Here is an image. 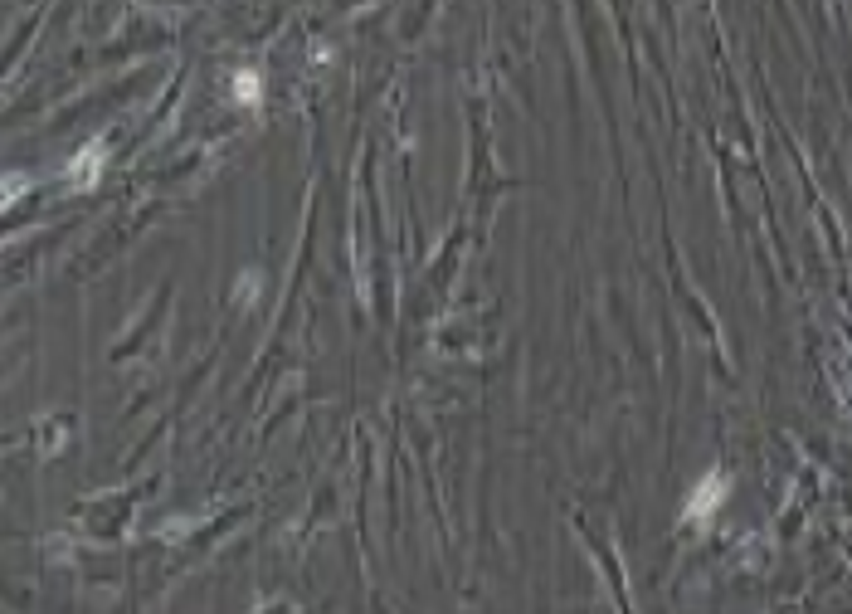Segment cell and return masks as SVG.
Returning <instances> with one entry per match:
<instances>
[{"instance_id": "6da1fadb", "label": "cell", "mask_w": 852, "mask_h": 614, "mask_svg": "<svg viewBox=\"0 0 852 614\" xmlns=\"http://www.w3.org/2000/svg\"><path fill=\"white\" fill-rule=\"evenodd\" d=\"M721 493H726V478H721V473H711V483H706L702 493H692V502H687V517H706V512L721 502Z\"/></svg>"}]
</instances>
